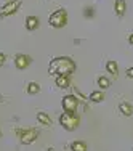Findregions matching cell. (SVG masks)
Wrapping results in <instances>:
<instances>
[{"label":"cell","mask_w":133,"mask_h":151,"mask_svg":"<svg viewBox=\"0 0 133 151\" xmlns=\"http://www.w3.org/2000/svg\"><path fill=\"white\" fill-rule=\"evenodd\" d=\"M74 71H75V63L69 56L53 58L50 61V66H48V73L53 76H66V77H69Z\"/></svg>","instance_id":"cell-1"},{"label":"cell","mask_w":133,"mask_h":151,"mask_svg":"<svg viewBox=\"0 0 133 151\" xmlns=\"http://www.w3.org/2000/svg\"><path fill=\"white\" fill-rule=\"evenodd\" d=\"M48 24L55 29H61L67 24V12L64 8H59L56 12H53L48 18Z\"/></svg>","instance_id":"cell-2"},{"label":"cell","mask_w":133,"mask_h":151,"mask_svg":"<svg viewBox=\"0 0 133 151\" xmlns=\"http://www.w3.org/2000/svg\"><path fill=\"white\" fill-rule=\"evenodd\" d=\"M59 124L63 125L66 130H74L79 125V117L75 114H69V113H63L59 116Z\"/></svg>","instance_id":"cell-3"},{"label":"cell","mask_w":133,"mask_h":151,"mask_svg":"<svg viewBox=\"0 0 133 151\" xmlns=\"http://www.w3.org/2000/svg\"><path fill=\"white\" fill-rule=\"evenodd\" d=\"M16 134L19 135L23 145H31V143H34L39 138V132L35 129H26V130H21L19 129V130H16Z\"/></svg>","instance_id":"cell-4"},{"label":"cell","mask_w":133,"mask_h":151,"mask_svg":"<svg viewBox=\"0 0 133 151\" xmlns=\"http://www.w3.org/2000/svg\"><path fill=\"white\" fill-rule=\"evenodd\" d=\"M61 105H63V109H64V113L74 114L75 111H77L79 101H77V98H75L74 95H66V96L63 98V101H61Z\"/></svg>","instance_id":"cell-5"},{"label":"cell","mask_w":133,"mask_h":151,"mask_svg":"<svg viewBox=\"0 0 133 151\" xmlns=\"http://www.w3.org/2000/svg\"><path fill=\"white\" fill-rule=\"evenodd\" d=\"M21 6V0H10V2H6L5 5L0 8V16L5 18V16H10L13 15V13L18 12V8Z\"/></svg>","instance_id":"cell-6"},{"label":"cell","mask_w":133,"mask_h":151,"mask_svg":"<svg viewBox=\"0 0 133 151\" xmlns=\"http://www.w3.org/2000/svg\"><path fill=\"white\" fill-rule=\"evenodd\" d=\"M31 64V58L27 55H16L15 56V66L18 69H26Z\"/></svg>","instance_id":"cell-7"},{"label":"cell","mask_w":133,"mask_h":151,"mask_svg":"<svg viewBox=\"0 0 133 151\" xmlns=\"http://www.w3.org/2000/svg\"><path fill=\"white\" fill-rule=\"evenodd\" d=\"M39 26H40V19L37 16H27L26 18V29L27 31H35V29H39Z\"/></svg>","instance_id":"cell-8"},{"label":"cell","mask_w":133,"mask_h":151,"mask_svg":"<svg viewBox=\"0 0 133 151\" xmlns=\"http://www.w3.org/2000/svg\"><path fill=\"white\" fill-rule=\"evenodd\" d=\"M125 10H127L125 0H114V12H116L117 16H124Z\"/></svg>","instance_id":"cell-9"},{"label":"cell","mask_w":133,"mask_h":151,"mask_svg":"<svg viewBox=\"0 0 133 151\" xmlns=\"http://www.w3.org/2000/svg\"><path fill=\"white\" fill-rule=\"evenodd\" d=\"M90 101L92 103H101L103 100H104V92L103 90H95V92H92L90 93Z\"/></svg>","instance_id":"cell-10"},{"label":"cell","mask_w":133,"mask_h":151,"mask_svg":"<svg viewBox=\"0 0 133 151\" xmlns=\"http://www.w3.org/2000/svg\"><path fill=\"white\" fill-rule=\"evenodd\" d=\"M37 121H39V124H42V125H53V122L51 119H50V116L46 113H37Z\"/></svg>","instance_id":"cell-11"},{"label":"cell","mask_w":133,"mask_h":151,"mask_svg":"<svg viewBox=\"0 0 133 151\" xmlns=\"http://www.w3.org/2000/svg\"><path fill=\"white\" fill-rule=\"evenodd\" d=\"M106 69H107V73H109V74H112L114 77H117V74H119V66H117L116 61H112V60L107 61V63H106Z\"/></svg>","instance_id":"cell-12"},{"label":"cell","mask_w":133,"mask_h":151,"mask_svg":"<svg viewBox=\"0 0 133 151\" xmlns=\"http://www.w3.org/2000/svg\"><path fill=\"white\" fill-rule=\"evenodd\" d=\"M119 111H120L124 116H132V114H133V106L124 101V103H120V105H119Z\"/></svg>","instance_id":"cell-13"},{"label":"cell","mask_w":133,"mask_h":151,"mask_svg":"<svg viewBox=\"0 0 133 151\" xmlns=\"http://www.w3.org/2000/svg\"><path fill=\"white\" fill-rule=\"evenodd\" d=\"M56 85H58L59 88H67L69 87V77H66V76H56Z\"/></svg>","instance_id":"cell-14"},{"label":"cell","mask_w":133,"mask_h":151,"mask_svg":"<svg viewBox=\"0 0 133 151\" xmlns=\"http://www.w3.org/2000/svg\"><path fill=\"white\" fill-rule=\"evenodd\" d=\"M26 92L31 93V95H35V93L40 92V85H39L37 82H29V84L26 85Z\"/></svg>","instance_id":"cell-15"},{"label":"cell","mask_w":133,"mask_h":151,"mask_svg":"<svg viewBox=\"0 0 133 151\" xmlns=\"http://www.w3.org/2000/svg\"><path fill=\"white\" fill-rule=\"evenodd\" d=\"M71 150L72 151H87V145L84 142H74L71 145Z\"/></svg>","instance_id":"cell-16"},{"label":"cell","mask_w":133,"mask_h":151,"mask_svg":"<svg viewBox=\"0 0 133 151\" xmlns=\"http://www.w3.org/2000/svg\"><path fill=\"white\" fill-rule=\"evenodd\" d=\"M111 82L107 77H104V76H101V77H98V87H101L103 90H106V88H109Z\"/></svg>","instance_id":"cell-17"},{"label":"cell","mask_w":133,"mask_h":151,"mask_svg":"<svg viewBox=\"0 0 133 151\" xmlns=\"http://www.w3.org/2000/svg\"><path fill=\"white\" fill-rule=\"evenodd\" d=\"M74 96L77 98V101H79V103H87V101H88V100L85 98L84 95H82V92H80V90H77V87L74 88Z\"/></svg>","instance_id":"cell-18"},{"label":"cell","mask_w":133,"mask_h":151,"mask_svg":"<svg viewBox=\"0 0 133 151\" xmlns=\"http://www.w3.org/2000/svg\"><path fill=\"white\" fill-rule=\"evenodd\" d=\"M84 15L85 16H93V8H88V6H87V8H85V13H84Z\"/></svg>","instance_id":"cell-19"},{"label":"cell","mask_w":133,"mask_h":151,"mask_svg":"<svg viewBox=\"0 0 133 151\" xmlns=\"http://www.w3.org/2000/svg\"><path fill=\"white\" fill-rule=\"evenodd\" d=\"M5 60H6L5 53H0V66H3V64H5Z\"/></svg>","instance_id":"cell-20"},{"label":"cell","mask_w":133,"mask_h":151,"mask_svg":"<svg viewBox=\"0 0 133 151\" xmlns=\"http://www.w3.org/2000/svg\"><path fill=\"white\" fill-rule=\"evenodd\" d=\"M127 77L133 79V68H127Z\"/></svg>","instance_id":"cell-21"},{"label":"cell","mask_w":133,"mask_h":151,"mask_svg":"<svg viewBox=\"0 0 133 151\" xmlns=\"http://www.w3.org/2000/svg\"><path fill=\"white\" fill-rule=\"evenodd\" d=\"M128 42H130V44L133 45V34H130V35H128Z\"/></svg>","instance_id":"cell-22"},{"label":"cell","mask_w":133,"mask_h":151,"mask_svg":"<svg viewBox=\"0 0 133 151\" xmlns=\"http://www.w3.org/2000/svg\"><path fill=\"white\" fill-rule=\"evenodd\" d=\"M0 137H2V132H0Z\"/></svg>","instance_id":"cell-23"}]
</instances>
